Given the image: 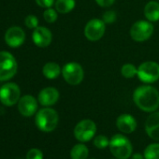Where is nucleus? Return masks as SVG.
<instances>
[{
  "label": "nucleus",
  "mask_w": 159,
  "mask_h": 159,
  "mask_svg": "<svg viewBox=\"0 0 159 159\" xmlns=\"http://www.w3.org/2000/svg\"><path fill=\"white\" fill-rule=\"evenodd\" d=\"M133 100L141 111L153 112L159 107V92L151 85H142L134 91Z\"/></svg>",
  "instance_id": "nucleus-1"
},
{
  "label": "nucleus",
  "mask_w": 159,
  "mask_h": 159,
  "mask_svg": "<svg viewBox=\"0 0 159 159\" xmlns=\"http://www.w3.org/2000/svg\"><path fill=\"white\" fill-rule=\"evenodd\" d=\"M35 122L38 128L42 132H52L58 125L59 115L55 110L46 107L37 112Z\"/></svg>",
  "instance_id": "nucleus-2"
},
{
  "label": "nucleus",
  "mask_w": 159,
  "mask_h": 159,
  "mask_svg": "<svg viewBox=\"0 0 159 159\" xmlns=\"http://www.w3.org/2000/svg\"><path fill=\"white\" fill-rule=\"evenodd\" d=\"M110 150L117 159H128L133 152L130 140L121 134H116L110 140Z\"/></svg>",
  "instance_id": "nucleus-3"
},
{
  "label": "nucleus",
  "mask_w": 159,
  "mask_h": 159,
  "mask_svg": "<svg viewBox=\"0 0 159 159\" xmlns=\"http://www.w3.org/2000/svg\"><path fill=\"white\" fill-rule=\"evenodd\" d=\"M18 65L15 57L9 52H0V81H9L17 73Z\"/></svg>",
  "instance_id": "nucleus-4"
},
{
  "label": "nucleus",
  "mask_w": 159,
  "mask_h": 159,
  "mask_svg": "<svg viewBox=\"0 0 159 159\" xmlns=\"http://www.w3.org/2000/svg\"><path fill=\"white\" fill-rule=\"evenodd\" d=\"M62 75L65 81L70 85L80 84L84 78L83 66L75 62L66 64L62 68Z\"/></svg>",
  "instance_id": "nucleus-5"
},
{
  "label": "nucleus",
  "mask_w": 159,
  "mask_h": 159,
  "mask_svg": "<svg viewBox=\"0 0 159 159\" xmlns=\"http://www.w3.org/2000/svg\"><path fill=\"white\" fill-rule=\"evenodd\" d=\"M144 84H152L159 79V65L153 61H146L139 65L137 73Z\"/></svg>",
  "instance_id": "nucleus-6"
},
{
  "label": "nucleus",
  "mask_w": 159,
  "mask_h": 159,
  "mask_svg": "<svg viewBox=\"0 0 159 159\" xmlns=\"http://www.w3.org/2000/svg\"><path fill=\"white\" fill-rule=\"evenodd\" d=\"M97 132V125L94 121L85 119L79 122L74 128V137L81 142H87L92 139Z\"/></svg>",
  "instance_id": "nucleus-7"
},
{
  "label": "nucleus",
  "mask_w": 159,
  "mask_h": 159,
  "mask_svg": "<svg viewBox=\"0 0 159 159\" xmlns=\"http://www.w3.org/2000/svg\"><path fill=\"white\" fill-rule=\"evenodd\" d=\"M21 98V89L14 83H8L0 88V101L3 105L11 107L18 103Z\"/></svg>",
  "instance_id": "nucleus-8"
},
{
  "label": "nucleus",
  "mask_w": 159,
  "mask_h": 159,
  "mask_svg": "<svg viewBox=\"0 0 159 159\" xmlns=\"http://www.w3.org/2000/svg\"><path fill=\"white\" fill-rule=\"evenodd\" d=\"M152 33L153 25L149 21H138L130 29V36L132 39L138 42H142L149 39Z\"/></svg>",
  "instance_id": "nucleus-9"
},
{
  "label": "nucleus",
  "mask_w": 159,
  "mask_h": 159,
  "mask_svg": "<svg viewBox=\"0 0 159 159\" xmlns=\"http://www.w3.org/2000/svg\"><path fill=\"white\" fill-rule=\"evenodd\" d=\"M106 24L103 20L100 19H92L90 20L84 28V35L86 39L90 41H98L105 34Z\"/></svg>",
  "instance_id": "nucleus-10"
},
{
  "label": "nucleus",
  "mask_w": 159,
  "mask_h": 159,
  "mask_svg": "<svg viewBox=\"0 0 159 159\" xmlns=\"http://www.w3.org/2000/svg\"><path fill=\"white\" fill-rule=\"evenodd\" d=\"M25 40V33L19 26H12L6 31L5 41L11 48H18L24 44Z\"/></svg>",
  "instance_id": "nucleus-11"
},
{
  "label": "nucleus",
  "mask_w": 159,
  "mask_h": 159,
  "mask_svg": "<svg viewBox=\"0 0 159 159\" xmlns=\"http://www.w3.org/2000/svg\"><path fill=\"white\" fill-rule=\"evenodd\" d=\"M18 111L25 117L33 116L38 110V101L37 99L30 95L24 96L18 101Z\"/></svg>",
  "instance_id": "nucleus-12"
},
{
  "label": "nucleus",
  "mask_w": 159,
  "mask_h": 159,
  "mask_svg": "<svg viewBox=\"0 0 159 159\" xmlns=\"http://www.w3.org/2000/svg\"><path fill=\"white\" fill-rule=\"evenodd\" d=\"M33 42L39 48H46L48 47L52 39V32L44 26H38L35 28L32 34Z\"/></svg>",
  "instance_id": "nucleus-13"
},
{
  "label": "nucleus",
  "mask_w": 159,
  "mask_h": 159,
  "mask_svg": "<svg viewBox=\"0 0 159 159\" xmlns=\"http://www.w3.org/2000/svg\"><path fill=\"white\" fill-rule=\"evenodd\" d=\"M59 99V92L54 87H46L42 89L38 97V100L40 105L44 107H50L54 105Z\"/></svg>",
  "instance_id": "nucleus-14"
},
{
  "label": "nucleus",
  "mask_w": 159,
  "mask_h": 159,
  "mask_svg": "<svg viewBox=\"0 0 159 159\" xmlns=\"http://www.w3.org/2000/svg\"><path fill=\"white\" fill-rule=\"evenodd\" d=\"M145 130L147 135L153 140L159 141V111L152 113L146 120Z\"/></svg>",
  "instance_id": "nucleus-15"
},
{
  "label": "nucleus",
  "mask_w": 159,
  "mask_h": 159,
  "mask_svg": "<svg viewBox=\"0 0 159 159\" xmlns=\"http://www.w3.org/2000/svg\"><path fill=\"white\" fill-rule=\"evenodd\" d=\"M116 125L118 129L125 133V134H130L134 132L137 128V121L135 118L130 114H122L117 118Z\"/></svg>",
  "instance_id": "nucleus-16"
},
{
  "label": "nucleus",
  "mask_w": 159,
  "mask_h": 159,
  "mask_svg": "<svg viewBox=\"0 0 159 159\" xmlns=\"http://www.w3.org/2000/svg\"><path fill=\"white\" fill-rule=\"evenodd\" d=\"M144 16L149 22H157L159 20V3L151 1L144 8Z\"/></svg>",
  "instance_id": "nucleus-17"
},
{
  "label": "nucleus",
  "mask_w": 159,
  "mask_h": 159,
  "mask_svg": "<svg viewBox=\"0 0 159 159\" xmlns=\"http://www.w3.org/2000/svg\"><path fill=\"white\" fill-rule=\"evenodd\" d=\"M42 73L45 78L49 80H54L59 77L60 73H62V69L58 64L54 62H49L44 65L42 68Z\"/></svg>",
  "instance_id": "nucleus-18"
},
{
  "label": "nucleus",
  "mask_w": 159,
  "mask_h": 159,
  "mask_svg": "<svg viewBox=\"0 0 159 159\" xmlns=\"http://www.w3.org/2000/svg\"><path fill=\"white\" fill-rule=\"evenodd\" d=\"M89 154V150L84 144H76L70 151L71 159H87Z\"/></svg>",
  "instance_id": "nucleus-19"
},
{
  "label": "nucleus",
  "mask_w": 159,
  "mask_h": 159,
  "mask_svg": "<svg viewBox=\"0 0 159 159\" xmlns=\"http://www.w3.org/2000/svg\"><path fill=\"white\" fill-rule=\"evenodd\" d=\"M75 0H56L55 1V10L59 13L66 14L70 12L75 8Z\"/></svg>",
  "instance_id": "nucleus-20"
},
{
  "label": "nucleus",
  "mask_w": 159,
  "mask_h": 159,
  "mask_svg": "<svg viewBox=\"0 0 159 159\" xmlns=\"http://www.w3.org/2000/svg\"><path fill=\"white\" fill-rule=\"evenodd\" d=\"M144 159H159V143H152L146 147L143 153Z\"/></svg>",
  "instance_id": "nucleus-21"
},
{
  "label": "nucleus",
  "mask_w": 159,
  "mask_h": 159,
  "mask_svg": "<svg viewBox=\"0 0 159 159\" xmlns=\"http://www.w3.org/2000/svg\"><path fill=\"white\" fill-rule=\"evenodd\" d=\"M138 73V68L133 64H125L121 68V74L126 78L131 79L134 78Z\"/></svg>",
  "instance_id": "nucleus-22"
},
{
  "label": "nucleus",
  "mask_w": 159,
  "mask_h": 159,
  "mask_svg": "<svg viewBox=\"0 0 159 159\" xmlns=\"http://www.w3.org/2000/svg\"><path fill=\"white\" fill-rule=\"evenodd\" d=\"M94 145L98 149H105L106 147L110 146V140L109 139L104 135H99L95 138L94 139Z\"/></svg>",
  "instance_id": "nucleus-23"
},
{
  "label": "nucleus",
  "mask_w": 159,
  "mask_h": 159,
  "mask_svg": "<svg viewBox=\"0 0 159 159\" xmlns=\"http://www.w3.org/2000/svg\"><path fill=\"white\" fill-rule=\"evenodd\" d=\"M43 18L49 24L54 23L57 20V12H56V10H53L52 8L46 9L44 11V12H43Z\"/></svg>",
  "instance_id": "nucleus-24"
},
{
  "label": "nucleus",
  "mask_w": 159,
  "mask_h": 159,
  "mask_svg": "<svg viewBox=\"0 0 159 159\" xmlns=\"http://www.w3.org/2000/svg\"><path fill=\"white\" fill-rule=\"evenodd\" d=\"M25 25L30 28V29H35L39 26V19L35 16V15H28L25 17Z\"/></svg>",
  "instance_id": "nucleus-25"
},
{
  "label": "nucleus",
  "mask_w": 159,
  "mask_h": 159,
  "mask_svg": "<svg viewBox=\"0 0 159 159\" xmlns=\"http://www.w3.org/2000/svg\"><path fill=\"white\" fill-rule=\"evenodd\" d=\"M26 159H43V153L40 150L33 148L27 152Z\"/></svg>",
  "instance_id": "nucleus-26"
},
{
  "label": "nucleus",
  "mask_w": 159,
  "mask_h": 159,
  "mask_svg": "<svg viewBox=\"0 0 159 159\" xmlns=\"http://www.w3.org/2000/svg\"><path fill=\"white\" fill-rule=\"evenodd\" d=\"M116 21V13L112 11H108L103 14V22L105 24H113Z\"/></svg>",
  "instance_id": "nucleus-27"
},
{
  "label": "nucleus",
  "mask_w": 159,
  "mask_h": 159,
  "mask_svg": "<svg viewBox=\"0 0 159 159\" xmlns=\"http://www.w3.org/2000/svg\"><path fill=\"white\" fill-rule=\"evenodd\" d=\"M36 2L39 7L44 8V9H48L53 5L54 0H36Z\"/></svg>",
  "instance_id": "nucleus-28"
},
{
  "label": "nucleus",
  "mask_w": 159,
  "mask_h": 159,
  "mask_svg": "<svg viewBox=\"0 0 159 159\" xmlns=\"http://www.w3.org/2000/svg\"><path fill=\"white\" fill-rule=\"evenodd\" d=\"M96 2L98 6L102 8H109L113 5L115 0H96Z\"/></svg>",
  "instance_id": "nucleus-29"
},
{
  "label": "nucleus",
  "mask_w": 159,
  "mask_h": 159,
  "mask_svg": "<svg viewBox=\"0 0 159 159\" xmlns=\"http://www.w3.org/2000/svg\"><path fill=\"white\" fill-rule=\"evenodd\" d=\"M144 156H142L140 153H135L132 157V159H143Z\"/></svg>",
  "instance_id": "nucleus-30"
}]
</instances>
